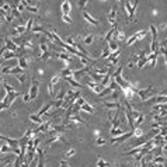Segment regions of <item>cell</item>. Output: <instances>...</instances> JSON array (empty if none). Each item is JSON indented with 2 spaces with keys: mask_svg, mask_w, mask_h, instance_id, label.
Segmentation results:
<instances>
[{
  "mask_svg": "<svg viewBox=\"0 0 167 167\" xmlns=\"http://www.w3.org/2000/svg\"><path fill=\"white\" fill-rule=\"evenodd\" d=\"M136 94L141 97L142 101H146V100H149L150 97H153L156 94V88L153 86H147L146 88H136Z\"/></svg>",
  "mask_w": 167,
  "mask_h": 167,
  "instance_id": "1",
  "label": "cell"
},
{
  "mask_svg": "<svg viewBox=\"0 0 167 167\" xmlns=\"http://www.w3.org/2000/svg\"><path fill=\"white\" fill-rule=\"evenodd\" d=\"M122 4H125L124 7H125V10H127L128 13V20L129 21H132L133 18H135V11H136V4H138V0H135V3H131L129 0H124Z\"/></svg>",
  "mask_w": 167,
  "mask_h": 167,
  "instance_id": "2",
  "label": "cell"
},
{
  "mask_svg": "<svg viewBox=\"0 0 167 167\" xmlns=\"http://www.w3.org/2000/svg\"><path fill=\"white\" fill-rule=\"evenodd\" d=\"M132 136H133V131H127L125 133H122V135H119V136L113 138V141H111V143H113V145H118V143H124V142H127L128 139H131Z\"/></svg>",
  "mask_w": 167,
  "mask_h": 167,
  "instance_id": "3",
  "label": "cell"
},
{
  "mask_svg": "<svg viewBox=\"0 0 167 167\" xmlns=\"http://www.w3.org/2000/svg\"><path fill=\"white\" fill-rule=\"evenodd\" d=\"M146 35H147V29H141V31H138L136 34H133L132 37H129V39L127 41V45H132L133 42L141 41L142 38H145Z\"/></svg>",
  "mask_w": 167,
  "mask_h": 167,
  "instance_id": "4",
  "label": "cell"
},
{
  "mask_svg": "<svg viewBox=\"0 0 167 167\" xmlns=\"http://www.w3.org/2000/svg\"><path fill=\"white\" fill-rule=\"evenodd\" d=\"M38 90H39V82L37 80V79H32V80H31V88H29V93H28L31 100L37 98V96H38Z\"/></svg>",
  "mask_w": 167,
  "mask_h": 167,
  "instance_id": "5",
  "label": "cell"
},
{
  "mask_svg": "<svg viewBox=\"0 0 167 167\" xmlns=\"http://www.w3.org/2000/svg\"><path fill=\"white\" fill-rule=\"evenodd\" d=\"M86 84H88V87L91 88V91H94L96 94H100L101 91H103V86L100 83H96L93 79H86Z\"/></svg>",
  "mask_w": 167,
  "mask_h": 167,
  "instance_id": "6",
  "label": "cell"
},
{
  "mask_svg": "<svg viewBox=\"0 0 167 167\" xmlns=\"http://www.w3.org/2000/svg\"><path fill=\"white\" fill-rule=\"evenodd\" d=\"M113 77H114V82H115V83H117L119 87L122 88V90L131 86V84H129V82H127V80H125V79L121 76V73H119V74H114Z\"/></svg>",
  "mask_w": 167,
  "mask_h": 167,
  "instance_id": "7",
  "label": "cell"
},
{
  "mask_svg": "<svg viewBox=\"0 0 167 167\" xmlns=\"http://www.w3.org/2000/svg\"><path fill=\"white\" fill-rule=\"evenodd\" d=\"M51 127H52V121H46V122H42V124H41L38 129H34L32 132H34V135H35L37 132L45 133V132H48V131H51Z\"/></svg>",
  "mask_w": 167,
  "mask_h": 167,
  "instance_id": "8",
  "label": "cell"
},
{
  "mask_svg": "<svg viewBox=\"0 0 167 167\" xmlns=\"http://www.w3.org/2000/svg\"><path fill=\"white\" fill-rule=\"evenodd\" d=\"M108 21L113 24V27H117V4L113 6V10L111 13L108 14Z\"/></svg>",
  "mask_w": 167,
  "mask_h": 167,
  "instance_id": "9",
  "label": "cell"
},
{
  "mask_svg": "<svg viewBox=\"0 0 167 167\" xmlns=\"http://www.w3.org/2000/svg\"><path fill=\"white\" fill-rule=\"evenodd\" d=\"M83 17H84V20L87 21L88 24H91V25H98L100 24V21H98L97 18H94L93 15H90V13H87V11H83Z\"/></svg>",
  "mask_w": 167,
  "mask_h": 167,
  "instance_id": "10",
  "label": "cell"
},
{
  "mask_svg": "<svg viewBox=\"0 0 167 167\" xmlns=\"http://www.w3.org/2000/svg\"><path fill=\"white\" fill-rule=\"evenodd\" d=\"M69 121H70V122H73V124H82V125H87V122H86V121H84V119L80 117L79 114H73V115H70V117H69Z\"/></svg>",
  "mask_w": 167,
  "mask_h": 167,
  "instance_id": "11",
  "label": "cell"
},
{
  "mask_svg": "<svg viewBox=\"0 0 167 167\" xmlns=\"http://www.w3.org/2000/svg\"><path fill=\"white\" fill-rule=\"evenodd\" d=\"M17 66H20V68L23 69H27L28 68V58L27 56H24V55H20L18 56V62H17Z\"/></svg>",
  "mask_w": 167,
  "mask_h": 167,
  "instance_id": "12",
  "label": "cell"
},
{
  "mask_svg": "<svg viewBox=\"0 0 167 167\" xmlns=\"http://www.w3.org/2000/svg\"><path fill=\"white\" fill-rule=\"evenodd\" d=\"M4 41H6V45H4V46L9 49V51H14V52H18V46L14 44V41H13V39L6 38Z\"/></svg>",
  "mask_w": 167,
  "mask_h": 167,
  "instance_id": "13",
  "label": "cell"
},
{
  "mask_svg": "<svg viewBox=\"0 0 167 167\" xmlns=\"http://www.w3.org/2000/svg\"><path fill=\"white\" fill-rule=\"evenodd\" d=\"M25 32V25H17L15 28L11 29V37H17V35H23Z\"/></svg>",
  "mask_w": 167,
  "mask_h": 167,
  "instance_id": "14",
  "label": "cell"
},
{
  "mask_svg": "<svg viewBox=\"0 0 167 167\" xmlns=\"http://www.w3.org/2000/svg\"><path fill=\"white\" fill-rule=\"evenodd\" d=\"M20 55H18V52H14V51H6L4 54H3V60H9V59H13V58H18Z\"/></svg>",
  "mask_w": 167,
  "mask_h": 167,
  "instance_id": "15",
  "label": "cell"
},
{
  "mask_svg": "<svg viewBox=\"0 0 167 167\" xmlns=\"http://www.w3.org/2000/svg\"><path fill=\"white\" fill-rule=\"evenodd\" d=\"M6 143L10 146L11 150H14L18 147V139H10V138H6Z\"/></svg>",
  "mask_w": 167,
  "mask_h": 167,
  "instance_id": "16",
  "label": "cell"
},
{
  "mask_svg": "<svg viewBox=\"0 0 167 167\" xmlns=\"http://www.w3.org/2000/svg\"><path fill=\"white\" fill-rule=\"evenodd\" d=\"M65 79H66V82H68V83H70L72 86H73V87H76V88H83V84H80L77 80H74L72 76H68V77H65Z\"/></svg>",
  "mask_w": 167,
  "mask_h": 167,
  "instance_id": "17",
  "label": "cell"
},
{
  "mask_svg": "<svg viewBox=\"0 0 167 167\" xmlns=\"http://www.w3.org/2000/svg\"><path fill=\"white\" fill-rule=\"evenodd\" d=\"M128 129H125V128H115V129H111V136L115 138V136H119V135H122V133H125Z\"/></svg>",
  "mask_w": 167,
  "mask_h": 167,
  "instance_id": "18",
  "label": "cell"
},
{
  "mask_svg": "<svg viewBox=\"0 0 167 167\" xmlns=\"http://www.w3.org/2000/svg\"><path fill=\"white\" fill-rule=\"evenodd\" d=\"M149 29H150V34H152V42H159V39H157V27L152 24L149 27Z\"/></svg>",
  "mask_w": 167,
  "mask_h": 167,
  "instance_id": "19",
  "label": "cell"
},
{
  "mask_svg": "<svg viewBox=\"0 0 167 167\" xmlns=\"http://www.w3.org/2000/svg\"><path fill=\"white\" fill-rule=\"evenodd\" d=\"M104 105L108 110H117V108H119V103L118 101H104Z\"/></svg>",
  "mask_w": 167,
  "mask_h": 167,
  "instance_id": "20",
  "label": "cell"
},
{
  "mask_svg": "<svg viewBox=\"0 0 167 167\" xmlns=\"http://www.w3.org/2000/svg\"><path fill=\"white\" fill-rule=\"evenodd\" d=\"M29 121H32V122H35V124H39V125L44 122L42 117H39L38 114H31V115H29Z\"/></svg>",
  "mask_w": 167,
  "mask_h": 167,
  "instance_id": "21",
  "label": "cell"
},
{
  "mask_svg": "<svg viewBox=\"0 0 167 167\" xmlns=\"http://www.w3.org/2000/svg\"><path fill=\"white\" fill-rule=\"evenodd\" d=\"M94 41V35L93 34H87L84 38H82V42H83L84 45H91Z\"/></svg>",
  "mask_w": 167,
  "mask_h": 167,
  "instance_id": "22",
  "label": "cell"
},
{
  "mask_svg": "<svg viewBox=\"0 0 167 167\" xmlns=\"http://www.w3.org/2000/svg\"><path fill=\"white\" fill-rule=\"evenodd\" d=\"M72 9V6L69 3L68 0H65L63 3H62V14H69V11Z\"/></svg>",
  "mask_w": 167,
  "mask_h": 167,
  "instance_id": "23",
  "label": "cell"
},
{
  "mask_svg": "<svg viewBox=\"0 0 167 167\" xmlns=\"http://www.w3.org/2000/svg\"><path fill=\"white\" fill-rule=\"evenodd\" d=\"M111 83V74H104L103 76V80H101V86H103V87H107L108 84Z\"/></svg>",
  "mask_w": 167,
  "mask_h": 167,
  "instance_id": "24",
  "label": "cell"
},
{
  "mask_svg": "<svg viewBox=\"0 0 167 167\" xmlns=\"http://www.w3.org/2000/svg\"><path fill=\"white\" fill-rule=\"evenodd\" d=\"M80 110L82 111H84V113H88V114H91V113H94V108L90 105L88 103H84L82 107H80Z\"/></svg>",
  "mask_w": 167,
  "mask_h": 167,
  "instance_id": "25",
  "label": "cell"
},
{
  "mask_svg": "<svg viewBox=\"0 0 167 167\" xmlns=\"http://www.w3.org/2000/svg\"><path fill=\"white\" fill-rule=\"evenodd\" d=\"M60 76H62V77H68V76H72V74H73V70H72V69H69V68H65V69H62V70H60Z\"/></svg>",
  "mask_w": 167,
  "mask_h": 167,
  "instance_id": "26",
  "label": "cell"
},
{
  "mask_svg": "<svg viewBox=\"0 0 167 167\" xmlns=\"http://www.w3.org/2000/svg\"><path fill=\"white\" fill-rule=\"evenodd\" d=\"M143 121H145V115H143V114L141 113L136 118H135V119H133V125H135V127H138V125H141V124H142Z\"/></svg>",
  "mask_w": 167,
  "mask_h": 167,
  "instance_id": "27",
  "label": "cell"
},
{
  "mask_svg": "<svg viewBox=\"0 0 167 167\" xmlns=\"http://www.w3.org/2000/svg\"><path fill=\"white\" fill-rule=\"evenodd\" d=\"M166 162V156L163 154V156H153L152 159V163H159V164H163V163Z\"/></svg>",
  "mask_w": 167,
  "mask_h": 167,
  "instance_id": "28",
  "label": "cell"
},
{
  "mask_svg": "<svg viewBox=\"0 0 167 167\" xmlns=\"http://www.w3.org/2000/svg\"><path fill=\"white\" fill-rule=\"evenodd\" d=\"M31 31H32L34 34H38V35L39 34H45V28L44 27H41V25H34Z\"/></svg>",
  "mask_w": 167,
  "mask_h": 167,
  "instance_id": "29",
  "label": "cell"
},
{
  "mask_svg": "<svg viewBox=\"0 0 167 167\" xmlns=\"http://www.w3.org/2000/svg\"><path fill=\"white\" fill-rule=\"evenodd\" d=\"M110 54H111V51H110V48H108V45H107V46H105V48L103 49V54L98 56V59H107V58H108V55H110Z\"/></svg>",
  "mask_w": 167,
  "mask_h": 167,
  "instance_id": "30",
  "label": "cell"
},
{
  "mask_svg": "<svg viewBox=\"0 0 167 167\" xmlns=\"http://www.w3.org/2000/svg\"><path fill=\"white\" fill-rule=\"evenodd\" d=\"M97 167H111V166H110V163H107L104 159L98 157L97 159Z\"/></svg>",
  "mask_w": 167,
  "mask_h": 167,
  "instance_id": "31",
  "label": "cell"
},
{
  "mask_svg": "<svg viewBox=\"0 0 167 167\" xmlns=\"http://www.w3.org/2000/svg\"><path fill=\"white\" fill-rule=\"evenodd\" d=\"M66 44L68 45H70V46H73V48H76V45H77V41H74V37H68L66 38Z\"/></svg>",
  "mask_w": 167,
  "mask_h": 167,
  "instance_id": "32",
  "label": "cell"
},
{
  "mask_svg": "<svg viewBox=\"0 0 167 167\" xmlns=\"http://www.w3.org/2000/svg\"><path fill=\"white\" fill-rule=\"evenodd\" d=\"M108 48H110V51H111V52H114V51H118V45H117V42H115V41H113V39H111V41H110V42H108Z\"/></svg>",
  "mask_w": 167,
  "mask_h": 167,
  "instance_id": "33",
  "label": "cell"
},
{
  "mask_svg": "<svg viewBox=\"0 0 167 167\" xmlns=\"http://www.w3.org/2000/svg\"><path fill=\"white\" fill-rule=\"evenodd\" d=\"M114 28H115V27H113V28L110 29V31H108L107 32V35H105V38H104V41H105V42H110V41H111V39H113V34H114Z\"/></svg>",
  "mask_w": 167,
  "mask_h": 167,
  "instance_id": "34",
  "label": "cell"
},
{
  "mask_svg": "<svg viewBox=\"0 0 167 167\" xmlns=\"http://www.w3.org/2000/svg\"><path fill=\"white\" fill-rule=\"evenodd\" d=\"M32 24H34V17H31V18L27 21V24H25V31H31V29H32Z\"/></svg>",
  "mask_w": 167,
  "mask_h": 167,
  "instance_id": "35",
  "label": "cell"
},
{
  "mask_svg": "<svg viewBox=\"0 0 167 167\" xmlns=\"http://www.w3.org/2000/svg\"><path fill=\"white\" fill-rule=\"evenodd\" d=\"M10 73H11V74H18V73H23V69L20 68V66H14V68H11V70H10Z\"/></svg>",
  "mask_w": 167,
  "mask_h": 167,
  "instance_id": "36",
  "label": "cell"
},
{
  "mask_svg": "<svg viewBox=\"0 0 167 167\" xmlns=\"http://www.w3.org/2000/svg\"><path fill=\"white\" fill-rule=\"evenodd\" d=\"M65 96H66V90L65 88H60V91L56 94V100H63Z\"/></svg>",
  "mask_w": 167,
  "mask_h": 167,
  "instance_id": "37",
  "label": "cell"
},
{
  "mask_svg": "<svg viewBox=\"0 0 167 167\" xmlns=\"http://www.w3.org/2000/svg\"><path fill=\"white\" fill-rule=\"evenodd\" d=\"M15 77H17V80H18L21 84H24V82H25V79H27V76H25L24 73H18V74H15Z\"/></svg>",
  "mask_w": 167,
  "mask_h": 167,
  "instance_id": "38",
  "label": "cell"
},
{
  "mask_svg": "<svg viewBox=\"0 0 167 167\" xmlns=\"http://www.w3.org/2000/svg\"><path fill=\"white\" fill-rule=\"evenodd\" d=\"M60 74H56V76H54V77L51 79V84H54V86H58V83H59V80H60Z\"/></svg>",
  "mask_w": 167,
  "mask_h": 167,
  "instance_id": "39",
  "label": "cell"
},
{
  "mask_svg": "<svg viewBox=\"0 0 167 167\" xmlns=\"http://www.w3.org/2000/svg\"><path fill=\"white\" fill-rule=\"evenodd\" d=\"M133 136H136V138H142V136H143L142 129H141V128H135V129H133Z\"/></svg>",
  "mask_w": 167,
  "mask_h": 167,
  "instance_id": "40",
  "label": "cell"
},
{
  "mask_svg": "<svg viewBox=\"0 0 167 167\" xmlns=\"http://www.w3.org/2000/svg\"><path fill=\"white\" fill-rule=\"evenodd\" d=\"M76 154V149H69L68 152H65V159H68V157H72Z\"/></svg>",
  "mask_w": 167,
  "mask_h": 167,
  "instance_id": "41",
  "label": "cell"
},
{
  "mask_svg": "<svg viewBox=\"0 0 167 167\" xmlns=\"http://www.w3.org/2000/svg\"><path fill=\"white\" fill-rule=\"evenodd\" d=\"M11 152V149H10L9 145H1L0 146V153H9Z\"/></svg>",
  "mask_w": 167,
  "mask_h": 167,
  "instance_id": "42",
  "label": "cell"
},
{
  "mask_svg": "<svg viewBox=\"0 0 167 167\" xmlns=\"http://www.w3.org/2000/svg\"><path fill=\"white\" fill-rule=\"evenodd\" d=\"M96 145H97V146H103V145H105V139H104L103 136H98L97 139H96Z\"/></svg>",
  "mask_w": 167,
  "mask_h": 167,
  "instance_id": "43",
  "label": "cell"
},
{
  "mask_svg": "<svg viewBox=\"0 0 167 167\" xmlns=\"http://www.w3.org/2000/svg\"><path fill=\"white\" fill-rule=\"evenodd\" d=\"M39 51H41L42 54L48 52V45L45 44V42H41V44H39Z\"/></svg>",
  "mask_w": 167,
  "mask_h": 167,
  "instance_id": "44",
  "label": "cell"
},
{
  "mask_svg": "<svg viewBox=\"0 0 167 167\" xmlns=\"http://www.w3.org/2000/svg\"><path fill=\"white\" fill-rule=\"evenodd\" d=\"M25 9L27 10H29V11H31V13H37V11H38V6H25Z\"/></svg>",
  "mask_w": 167,
  "mask_h": 167,
  "instance_id": "45",
  "label": "cell"
},
{
  "mask_svg": "<svg viewBox=\"0 0 167 167\" xmlns=\"http://www.w3.org/2000/svg\"><path fill=\"white\" fill-rule=\"evenodd\" d=\"M159 135H160V136H166L167 135V127H160V129H159Z\"/></svg>",
  "mask_w": 167,
  "mask_h": 167,
  "instance_id": "46",
  "label": "cell"
},
{
  "mask_svg": "<svg viewBox=\"0 0 167 167\" xmlns=\"http://www.w3.org/2000/svg\"><path fill=\"white\" fill-rule=\"evenodd\" d=\"M48 93H49V96H51V97H54V96H55V91H54V84H51V83L48 84Z\"/></svg>",
  "mask_w": 167,
  "mask_h": 167,
  "instance_id": "47",
  "label": "cell"
},
{
  "mask_svg": "<svg viewBox=\"0 0 167 167\" xmlns=\"http://www.w3.org/2000/svg\"><path fill=\"white\" fill-rule=\"evenodd\" d=\"M62 20H63L65 23H68V24L72 23V18H70V15L69 14H62Z\"/></svg>",
  "mask_w": 167,
  "mask_h": 167,
  "instance_id": "48",
  "label": "cell"
},
{
  "mask_svg": "<svg viewBox=\"0 0 167 167\" xmlns=\"http://www.w3.org/2000/svg\"><path fill=\"white\" fill-rule=\"evenodd\" d=\"M88 0H77V4H79V9H84V6L87 4Z\"/></svg>",
  "mask_w": 167,
  "mask_h": 167,
  "instance_id": "49",
  "label": "cell"
},
{
  "mask_svg": "<svg viewBox=\"0 0 167 167\" xmlns=\"http://www.w3.org/2000/svg\"><path fill=\"white\" fill-rule=\"evenodd\" d=\"M4 88H6V91H7V93H13V91H14L13 86H10L9 83H4Z\"/></svg>",
  "mask_w": 167,
  "mask_h": 167,
  "instance_id": "50",
  "label": "cell"
},
{
  "mask_svg": "<svg viewBox=\"0 0 167 167\" xmlns=\"http://www.w3.org/2000/svg\"><path fill=\"white\" fill-rule=\"evenodd\" d=\"M74 103L77 104V105H80V107H82V105H83V104H84V103H86V100H84V98H83V97H79V98H77V100H76V101H74Z\"/></svg>",
  "mask_w": 167,
  "mask_h": 167,
  "instance_id": "51",
  "label": "cell"
},
{
  "mask_svg": "<svg viewBox=\"0 0 167 167\" xmlns=\"http://www.w3.org/2000/svg\"><path fill=\"white\" fill-rule=\"evenodd\" d=\"M11 68H13V66H6V68H3V69H1V74L9 73L10 70H11Z\"/></svg>",
  "mask_w": 167,
  "mask_h": 167,
  "instance_id": "52",
  "label": "cell"
},
{
  "mask_svg": "<svg viewBox=\"0 0 167 167\" xmlns=\"http://www.w3.org/2000/svg\"><path fill=\"white\" fill-rule=\"evenodd\" d=\"M11 14H13V17H18V15H20V11L17 9H11Z\"/></svg>",
  "mask_w": 167,
  "mask_h": 167,
  "instance_id": "53",
  "label": "cell"
},
{
  "mask_svg": "<svg viewBox=\"0 0 167 167\" xmlns=\"http://www.w3.org/2000/svg\"><path fill=\"white\" fill-rule=\"evenodd\" d=\"M6 51H7V48H6V46H1V48H0V59L3 58V54H4Z\"/></svg>",
  "mask_w": 167,
  "mask_h": 167,
  "instance_id": "54",
  "label": "cell"
},
{
  "mask_svg": "<svg viewBox=\"0 0 167 167\" xmlns=\"http://www.w3.org/2000/svg\"><path fill=\"white\" fill-rule=\"evenodd\" d=\"M13 18H14V17H13V14H7V15H6V21H7V23L13 21Z\"/></svg>",
  "mask_w": 167,
  "mask_h": 167,
  "instance_id": "55",
  "label": "cell"
},
{
  "mask_svg": "<svg viewBox=\"0 0 167 167\" xmlns=\"http://www.w3.org/2000/svg\"><path fill=\"white\" fill-rule=\"evenodd\" d=\"M29 100H31V98H29V94H23V101L27 103V101H29Z\"/></svg>",
  "mask_w": 167,
  "mask_h": 167,
  "instance_id": "56",
  "label": "cell"
},
{
  "mask_svg": "<svg viewBox=\"0 0 167 167\" xmlns=\"http://www.w3.org/2000/svg\"><path fill=\"white\" fill-rule=\"evenodd\" d=\"M60 167H70V166H69V163H66V160H62L60 162Z\"/></svg>",
  "mask_w": 167,
  "mask_h": 167,
  "instance_id": "57",
  "label": "cell"
},
{
  "mask_svg": "<svg viewBox=\"0 0 167 167\" xmlns=\"http://www.w3.org/2000/svg\"><path fill=\"white\" fill-rule=\"evenodd\" d=\"M6 138L7 136H4V135H0V141H6Z\"/></svg>",
  "mask_w": 167,
  "mask_h": 167,
  "instance_id": "58",
  "label": "cell"
},
{
  "mask_svg": "<svg viewBox=\"0 0 167 167\" xmlns=\"http://www.w3.org/2000/svg\"><path fill=\"white\" fill-rule=\"evenodd\" d=\"M4 3H6L4 0H0V7H3V4H4Z\"/></svg>",
  "mask_w": 167,
  "mask_h": 167,
  "instance_id": "59",
  "label": "cell"
},
{
  "mask_svg": "<svg viewBox=\"0 0 167 167\" xmlns=\"http://www.w3.org/2000/svg\"><path fill=\"white\" fill-rule=\"evenodd\" d=\"M163 139H164V142H167V135L166 136H163Z\"/></svg>",
  "mask_w": 167,
  "mask_h": 167,
  "instance_id": "60",
  "label": "cell"
},
{
  "mask_svg": "<svg viewBox=\"0 0 167 167\" xmlns=\"http://www.w3.org/2000/svg\"><path fill=\"white\" fill-rule=\"evenodd\" d=\"M118 3H124V0H117Z\"/></svg>",
  "mask_w": 167,
  "mask_h": 167,
  "instance_id": "61",
  "label": "cell"
},
{
  "mask_svg": "<svg viewBox=\"0 0 167 167\" xmlns=\"http://www.w3.org/2000/svg\"><path fill=\"white\" fill-rule=\"evenodd\" d=\"M100 1H105V0H100Z\"/></svg>",
  "mask_w": 167,
  "mask_h": 167,
  "instance_id": "62",
  "label": "cell"
},
{
  "mask_svg": "<svg viewBox=\"0 0 167 167\" xmlns=\"http://www.w3.org/2000/svg\"><path fill=\"white\" fill-rule=\"evenodd\" d=\"M0 154H1V153H0Z\"/></svg>",
  "mask_w": 167,
  "mask_h": 167,
  "instance_id": "63",
  "label": "cell"
},
{
  "mask_svg": "<svg viewBox=\"0 0 167 167\" xmlns=\"http://www.w3.org/2000/svg\"><path fill=\"white\" fill-rule=\"evenodd\" d=\"M0 146H1V145H0Z\"/></svg>",
  "mask_w": 167,
  "mask_h": 167,
  "instance_id": "64",
  "label": "cell"
}]
</instances>
